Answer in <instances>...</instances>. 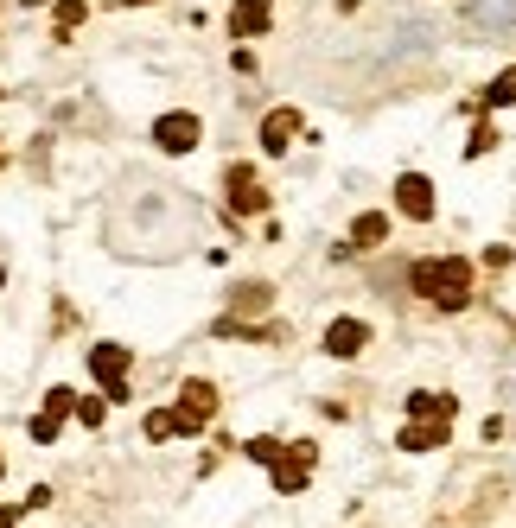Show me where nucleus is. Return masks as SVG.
<instances>
[{
	"label": "nucleus",
	"mask_w": 516,
	"mask_h": 528,
	"mask_svg": "<svg viewBox=\"0 0 516 528\" xmlns=\"http://www.w3.org/2000/svg\"><path fill=\"white\" fill-rule=\"evenodd\" d=\"M415 293L427 299V306H446V312H459V306L472 299V261H459V255L415 261Z\"/></svg>",
	"instance_id": "f257e3e1"
},
{
	"label": "nucleus",
	"mask_w": 516,
	"mask_h": 528,
	"mask_svg": "<svg viewBox=\"0 0 516 528\" xmlns=\"http://www.w3.org/2000/svg\"><path fill=\"white\" fill-rule=\"evenodd\" d=\"M249 459H262L268 471H274V490H281V497H300L306 490V478H313V446H294L287 452L281 439H249Z\"/></svg>",
	"instance_id": "f03ea898"
},
{
	"label": "nucleus",
	"mask_w": 516,
	"mask_h": 528,
	"mask_svg": "<svg viewBox=\"0 0 516 528\" xmlns=\"http://www.w3.org/2000/svg\"><path fill=\"white\" fill-rule=\"evenodd\" d=\"M128 363H134L128 344H96L90 350V369H96V382H102L109 401H128Z\"/></svg>",
	"instance_id": "7ed1b4c3"
},
{
	"label": "nucleus",
	"mask_w": 516,
	"mask_h": 528,
	"mask_svg": "<svg viewBox=\"0 0 516 528\" xmlns=\"http://www.w3.org/2000/svg\"><path fill=\"white\" fill-rule=\"evenodd\" d=\"M217 414V389H211V382H185V389H179V401H172V427H179V433H198L204 427V420H211Z\"/></svg>",
	"instance_id": "20e7f679"
},
{
	"label": "nucleus",
	"mask_w": 516,
	"mask_h": 528,
	"mask_svg": "<svg viewBox=\"0 0 516 528\" xmlns=\"http://www.w3.org/2000/svg\"><path fill=\"white\" fill-rule=\"evenodd\" d=\"M198 140H204L198 115H160V121H153V147H160V153H192Z\"/></svg>",
	"instance_id": "39448f33"
},
{
	"label": "nucleus",
	"mask_w": 516,
	"mask_h": 528,
	"mask_svg": "<svg viewBox=\"0 0 516 528\" xmlns=\"http://www.w3.org/2000/svg\"><path fill=\"white\" fill-rule=\"evenodd\" d=\"M223 191H230V210H236V217L268 210V191H262V179H255V166H230V172H223Z\"/></svg>",
	"instance_id": "423d86ee"
},
{
	"label": "nucleus",
	"mask_w": 516,
	"mask_h": 528,
	"mask_svg": "<svg viewBox=\"0 0 516 528\" xmlns=\"http://www.w3.org/2000/svg\"><path fill=\"white\" fill-rule=\"evenodd\" d=\"M395 210L415 217V223H427V217H434V185H427L421 172H402V179H395Z\"/></svg>",
	"instance_id": "0eeeda50"
},
{
	"label": "nucleus",
	"mask_w": 516,
	"mask_h": 528,
	"mask_svg": "<svg viewBox=\"0 0 516 528\" xmlns=\"http://www.w3.org/2000/svg\"><path fill=\"white\" fill-rule=\"evenodd\" d=\"M300 140V109H268L262 115V153H287Z\"/></svg>",
	"instance_id": "6e6552de"
},
{
	"label": "nucleus",
	"mask_w": 516,
	"mask_h": 528,
	"mask_svg": "<svg viewBox=\"0 0 516 528\" xmlns=\"http://www.w3.org/2000/svg\"><path fill=\"white\" fill-rule=\"evenodd\" d=\"M268 26H274V0H236V7H230V32H236V39H262Z\"/></svg>",
	"instance_id": "1a4fd4ad"
},
{
	"label": "nucleus",
	"mask_w": 516,
	"mask_h": 528,
	"mask_svg": "<svg viewBox=\"0 0 516 528\" xmlns=\"http://www.w3.org/2000/svg\"><path fill=\"white\" fill-rule=\"evenodd\" d=\"M71 408H77V395H71V389H51V395H45V414L32 420V439H39V446H51V439H58V427H64V414H71Z\"/></svg>",
	"instance_id": "9d476101"
},
{
	"label": "nucleus",
	"mask_w": 516,
	"mask_h": 528,
	"mask_svg": "<svg viewBox=\"0 0 516 528\" xmlns=\"http://www.w3.org/2000/svg\"><path fill=\"white\" fill-rule=\"evenodd\" d=\"M364 344H370L364 319H332V325H325V350H332V357H357Z\"/></svg>",
	"instance_id": "9b49d317"
},
{
	"label": "nucleus",
	"mask_w": 516,
	"mask_h": 528,
	"mask_svg": "<svg viewBox=\"0 0 516 528\" xmlns=\"http://www.w3.org/2000/svg\"><path fill=\"white\" fill-rule=\"evenodd\" d=\"M446 427H453V420H408V427L395 433V446L402 452H434V446H446Z\"/></svg>",
	"instance_id": "f8f14e48"
},
{
	"label": "nucleus",
	"mask_w": 516,
	"mask_h": 528,
	"mask_svg": "<svg viewBox=\"0 0 516 528\" xmlns=\"http://www.w3.org/2000/svg\"><path fill=\"white\" fill-rule=\"evenodd\" d=\"M453 408H459V401L453 395H434V389L408 395V414H415V420H453Z\"/></svg>",
	"instance_id": "ddd939ff"
},
{
	"label": "nucleus",
	"mask_w": 516,
	"mask_h": 528,
	"mask_svg": "<svg viewBox=\"0 0 516 528\" xmlns=\"http://www.w3.org/2000/svg\"><path fill=\"white\" fill-rule=\"evenodd\" d=\"M383 236H389V217H383V210H364V217L351 223V242H357V249H376Z\"/></svg>",
	"instance_id": "4468645a"
},
{
	"label": "nucleus",
	"mask_w": 516,
	"mask_h": 528,
	"mask_svg": "<svg viewBox=\"0 0 516 528\" xmlns=\"http://www.w3.org/2000/svg\"><path fill=\"white\" fill-rule=\"evenodd\" d=\"M51 26H58V39H71L83 26V0H58V7H51Z\"/></svg>",
	"instance_id": "2eb2a0df"
},
{
	"label": "nucleus",
	"mask_w": 516,
	"mask_h": 528,
	"mask_svg": "<svg viewBox=\"0 0 516 528\" xmlns=\"http://www.w3.org/2000/svg\"><path fill=\"white\" fill-rule=\"evenodd\" d=\"M485 102H491V109H510V102H516V70H497L491 90H485Z\"/></svg>",
	"instance_id": "dca6fc26"
},
{
	"label": "nucleus",
	"mask_w": 516,
	"mask_h": 528,
	"mask_svg": "<svg viewBox=\"0 0 516 528\" xmlns=\"http://www.w3.org/2000/svg\"><path fill=\"white\" fill-rule=\"evenodd\" d=\"M268 287H262V280H249V287H236V312H268Z\"/></svg>",
	"instance_id": "f3484780"
},
{
	"label": "nucleus",
	"mask_w": 516,
	"mask_h": 528,
	"mask_svg": "<svg viewBox=\"0 0 516 528\" xmlns=\"http://www.w3.org/2000/svg\"><path fill=\"white\" fill-rule=\"evenodd\" d=\"M491 147H497V128H491V121H478V128H472V140H466V153L478 160V153H491Z\"/></svg>",
	"instance_id": "a211bd4d"
},
{
	"label": "nucleus",
	"mask_w": 516,
	"mask_h": 528,
	"mask_svg": "<svg viewBox=\"0 0 516 528\" xmlns=\"http://www.w3.org/2000/svg\"><path fill=\"white\" fill-rule=\"evenodd\" d=\"M179 427H172V408H160V414H147V439H172Z\"/></svg>",
	"instance_id": "6ab92c4d"
},
{
	"label": "nucleus",
	"mask_w": 516,
	"mask_h": 528,
	"mask_svg": "<svg viewBox=\"0 0 516 528\" xmlns=\"http://www.w3.org/2000/svg\"><path fill=\"white\" fill-rule=\"evenodd\" d=\"M77 420H83V427H102V401H77V408H71Z\"/></svg>",
	"instance_id": "aec40b11"
},
{
	"label": "nucleus",
	"mask_w": 516,
	"mask_h": 528,
	"mask_svg": "<svg viewBox=\"0 0 516 528\" xmlns=\"http://www.w3.org/2000/svg\"><path fill=\"white\" fill-rule=\"evenodd\" d=\"M26 509V503H20ZM20 509H0V528H13V522H20Z\"/></svg>",
	"instance_id": "412c9836"
},
{
	"label": "nucleus",
	"mask_w": 516,
	"mask_h": 528,
	"mask_svg": "<svg viewBox=\"0 0 516 528\" xmlns=\"http://www.w3.org/2000/svg\"><path fill=\"white\" fill-rule=\"evenodd\" d=\"M122 7H147V0H122Z\"/></svg>",
	"instance_id": "4be33fe9"
},
{
	"label": "nucleus",
	"mask_w": 516,
	"mask_h": 528,
	"mask_svg": "<svg viewBox=\"0 0 516 528\" xmlns=\"http://www.w3.org/2000/svg\"><path fill=\"white\" fill-rule=\"evenodd\" d=\"M26 7H45V0H26Z\"/></svg>",
	"instance_id": "5701e85b"
},
{
	"label": "nucleus",
	"mask_w": 516,
	"mask_h": 528,
	"mask_svg": "<svg viewBox=\"0 0 516 528\" xmlns=\"http://www.w3.org/2000/svg\"><path fill=\"white\" fill-rule=\"evenodd\" d=\"M0 471H7V465H0Z\"/></svg>",
	"instance_id": "b1692460"
}]
</instances>
